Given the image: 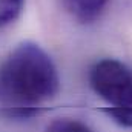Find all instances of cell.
Returning <instances> with one entry per match:
<instances>
[{"instance_id": "cell-1", "label": "cell", "mask_w": 132, "mask_h": 132, "mask_svg": "<svg viewBox=\"0 0 132 132\" xmlns=\"http://www.w3.org/2000/svg\"><path fill=\"white\" fill-rule=\"evenodd\" d=\"M59 89L57 66L35 43H20L0 65V112L9 118L37 114Z\"/></svg>"}, {"instance_id": "cell-2", "label": "cell", "mask_w": 132, "mask_h": 132, "mask_svg": "<svg viewBox=\"0 0 132 132\" xmlns=\"http://www.w3.org/2000/svg\"><path fill=\"white\" fill-rule=\"evenodd\" d=\"M89 85L106 104L108 115L132 128V68L117 59H103L89 69Z\"/></svg>"}, {"instance_id": "cell-3", "label": "cell", "mask_w": 132, "mask_h": 132, "mask_svg": "<svg viewBox=\"0 0 132 132\" xmlns=\"http://www.w3.org/2000/svg\"><path fill=\"white\" fill-rule=\"evenodd\" d=\"M62 3L72 19L78 23L89 25L101 17L109 0H62Z\"/></svg>"}, {"instance_id": "cell-4", "label": "cell", "mask_w": 132, "mask_h": 132, "mask_svg": "<svg viewBox=\"0 0 132 132\" xmlns=\"http://www.w3.org/2000/svg\"><path fill=\"white\" fill-rule=\"evenodd\" d=\"M45 132H94L88 125L75 118H57L51 121Z\"/></svg>"}, {"instance_id": "cell-5", "label": "cell", "mask_w": 132, "mask_h": 132, "mask_svg": "<svg viewBox=\"0 0 132 132\" xmlns=\"http://www.w3.org/2000/svg\"><path fill=\"white\" fill-rule=\"evenodd\" d=\"M25 0H0V28L12 23L22 12Z\"/></svg>"}]
</instances>
